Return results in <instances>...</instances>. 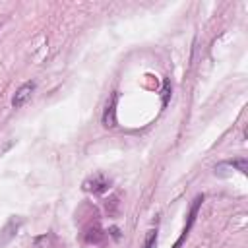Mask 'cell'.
I'll list each match as a JSON object with an SVG mask.
<instances>
[{"label":"cell","mask_w":248,"mask_h":248,"mask_svg":"<svg viewBox=\"0 0 248 248\" xmlns=\"http://www.w3.org/2000/svg\"><path fill=\"white\" fill-rule=\"evenodd\" d=\"M108 186H110V182L101 174H97L95 178H89V180L83 182V190L93 192V194H103V192L108 190Z\"/></svg>","instance_id":"obj_3"},{"label":"cell","mask_w":248,"mask_h":248,"mask_svg":"<svg viewBox=\"0 0 248 248\" xmlns=\"http://www.w3.org/2000/svg\"><path fill=\"white\" fill-rule=\"evenodd\" d=\"M101 238H103V232L95 227V229H91V231H87V234H85V242H101Z\"/></svg>","instance_id":"obj_7"},{"label":"cell","mask_w":248,"mask_h":248,"mask_svg":"<svg viewBox=\"0 0 248 248\" xmlns=\"http://www.w3.org/2000/svg\"><path fill=\"white\" fill-rule=\"evenodd\" d=\"M16 229H17V223H16V221H10V223L6 225V229H4L2 234H0V246H4V244L16 234Z\"/></svg>","instance_id":"obj_5"},{"label":"cell","mask_w":248,"mask_h":248,"mask_svg":"<svg viewBox=\"0 0 248 248\" xmlns=\"http://www.w3.org/2000/svg\"><path fill=\"white\" fill-rule=\"evenodd\" d=\"M157 246V229H151L145 236V242H143V248H155Z\"/></svg>","instance_id":"obj_8"},{"label":"cell","mask_w":248,"mask_h":248,"mask_svg":"<svg viewBox=\"0 0 248 248\" xmlns=\"http://www.w3.org/2000/svg\"><path fill=\"white\" fill-rule=\"evenodd\" d=\"M33 91H35V81H27V83H23V85L16 91V95L12 97V107H14V108L23 107V105L29 101V97H31Z\"/></svg>","instance_id":"obj_1"},{"label":"cell","mask_w":248,"mask_h":248,"mask_svg":"<svg viewBox=\"0 0 248 248\" xmlns=\"http://www.w3.org/2000/svg\"><path fill=\"white\" fill-rule=\"evenodd\" d=\"M225 165H229V167H234V169H238L242 174H246L248 172V161L246 159H232V161H227Z\"/></svg>","instance_id":"obj_6"},{"label":"cell","mask_w":248,"mask_h":248,"mask_svg":"<svg viewBox=\"0 0 248 248\" xmlns=\"http://www.w3.org/2000/svg\"><path fill=\"white\" fill-rule=\"evenodd\" d=\"M202 202H203V196H196V198H194V203H192V207H190V213H188V223H186V227H184V231H182V234H180L178 242L174 244V248H180V244L184 242V238H186L188 231L192 229V225H194V221H196V215H198V209H200Z\"/></svg>","instance_id":"obj_2"},{"label":"cell","mask_w":248,"mask_h":248,"mask_svg":"<svg viewBox=\"0 0 248 248\" xmlns=\"http://www.w3.org/2000/svg\"><path fill=\"white\" fill-rule=\"evenodd\" d=\"M161 93H163V105H167L169 103V95H170V81L169 79L163 81V91Z\"/></svg>","instance_id":"obj_9"},{"label":"cell","mask_w":248,"mask_h":248,"mask_svg":"<svg viewBox=\"0 0 248 248\" xmlns=\"http://www.w3.org/2000/svg\"><path fill=\"white\" fill-rule=\"evenodd\" d=\"M116 99H118V93H112L110 99L107 101L105 105V112H103V124L105 126H114V107H116Z\"/></svg>","instance_id":"obj_4"}]
</instances>
